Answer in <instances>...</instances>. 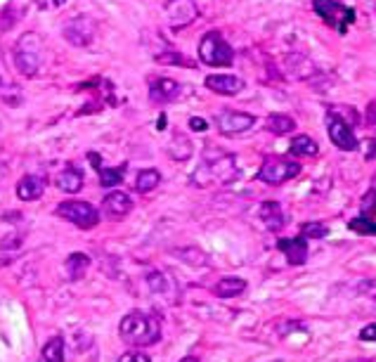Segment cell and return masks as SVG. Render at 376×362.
Wrapping results in <instances>:
<instances>
[{"instance_id":"cell-1","label":"cell","mask_w":376,"mask_h":362,"mask_svg":"<svg viewBox=\"0 0 376 362\" xmlns=\"http://www.w3.org/2000/svg\"><path fill=\"white\" fill-rule=\"evenodd\" d=\"M119 336L126 346H135V348L154 346L161 338V322L154 315L142 313V310H130L119 322Z\"/></svg>"},{"instance_id":"cell-2","label":"cell","mask_w":376,"mask_h":362,"mask_svg":"<svg viewBox=\"0 0 376 362\" xmlns=\"http://www.w3.org/2000/svg\"><path fill=\"white\" fill-rule=\"evenodd\" d=\"M239 178V166H237V159L232 154H221L216 159H204V164L194 171L192 180L194 185L206 187V185H228V182H234Z\"/></svg>"},{"instance_id":"cell-3","label":"cell","mask_w":376,"mask_h":362,"mask_svg":"<svg viewBox=\"0 0 376 362\" xmlns=\"http://www.w3.org/2000/svg\"><path fill=\"white\" fill-rule=\"evenodd\" d=\"M15 64L19 69V74H24L26 78L36 76L40 64H43V40H40L38 33H24L17 40Z\"/></svg>"},{"instance_id":"cell-4","label":"cell","mask_w":376,"mask_h":362,"mask_svg":"<svg viewBox=\"0 0 376 362\" xmlns=\"http://www.w3.org/2000/svg\"><path fill=\"white\" fill-rule=\"evenodd\" d=\"M199 60L206 67H230L234 62V50L221 31H208L199 40Z\"/></svg>"},{"instance_id":"cell-5","label":"cell","mask_w":376,"mask_h":362,"mask_svg":"<svg viewBox=\"0 0 376 362\" xmlns=\"http://www.w3.org/2000/svg\"><path fill=\"white\" fill-rule=\"evenodd\" d=\"M312 10H315V15L322 17L329 26L336 28L341 36H345V31H348L357 19L355 8H348V5L339 3V0H312Z\"/></svg>"},{"instance_id":"cell-6","label":"cell","mask_w":376,"mask_h":362,"mask_svg":"<svg viewBox=\"0 0 376 362\" xmlns=\"http://www.w3.org/2000/svg\"><path fill=\"white\" fill-rule=\"evenodd\" d=\"M55 214H57V218H62V221L71 223V225H76L80 230H92L100 225V211H97L92 204H88V201L67 199L57 206Z\"/></svg>"},{"instance_id":"cell-7","label":"cell","mask_w":376,"mask_h":362,"mask_svg":"<svg viewBox=\"0 0 376 362\" xmlns=\"http://www.w3.org/2000/svg\"><path fill=\"white\" fill-rule=\"evenodd\" d=\"M298 173H300L298 161H291L287 157H268L258 171V180L270 187H277L284 185L287 180H293Z\"/></svg>"},{"instance_id":"cell-8","label":"cell","mask_w":376,"mask_h":362,"mask_svg":"<svg viewBox=\"0 0 376 362\" xmlns=\"http://www.w3.org/2000/svg\"><path fill=\"white\" fill-rule=\"evenodd\" d=\"M327 133H329V140L334 142V147H339L341 152H355L360 147L357 142V135L355 130L350 128V123L345 121L341 114L336 112H327Z\"/></svg>"},{"instance_id":"cell-9","label":"cell","mask_w":376,"mask_h":362,"mask_svg":"<svg viewBox=\"0 0 376 362\" xmlns=\"http://www.w3.org/2000/svg\"><path fill=\"white\" fill-rule=\"evenodd\" d=\"M97 33V21L88 15L74 17L71 21L65 24V38L76 48H88Z\"/></svg>"},{"instance_id":"cell-10","label":"cell","mask_w":376,"mask_h":362,"mask_svg":"<svg viewBox=\"0 0 376 362\" xmlns=\"http://www.w3.org/2000/svg\"><path fill=\"white\" fill-rule=\"evenodd\" d=\"M216 123L223 135H241L256 126V117L246 112H234V109H223L221 114H216Z\"/></svg>"},{"instance_id":"cell-11","label":"cell","mask_w":376,"mask_h":362,"mask_svg":"<svg viewBox=\"0 0 376 362\" xmlns=\"http://www.w3.org/2000/svg\"><path fill=\"white\" fill-rule=\"evenodd\" d=\"M277 249L287 256L289 266H303L310 256L308 239H305L303 234H298V237H289V239H280L277 241Z\"/></svg>"},{"instance_id":"cell-12","label":"cell","mask_w":376,"mask_h":362,"mask_svg":"<svg viewBox=\"0 0 376 362\" xmlns=\"http://www.w3.org/2000/svg\"><path fill=\"white\" fill-rule=\"evenodd\" d=\"M204 85L211 93H218L225 97L239 95L241 90H244V80L239 76H232V74H211V76H206Z\"/></svg>"},{"instance_id":"cell-13","label":"cell","mask_w":376,"mask_h":362,"mask_svg":"<svg viewBox=\"0 0 376 362\" xmlns=\"http://www.w3.org/2000/svg\"><path fill=\"white\" fill-rule=\"evenodd\" d=\"M102 211H104V216L112 218V221H121V218H126L133 211L130 194L112 189V192L102 199Z\"/></svg>"},{"instance_id":"cell-14","label":"cell","mask_w":376,"mask_h":362,"mask_svg":"<svg viewBox=\"0 0 376 362\" xmlns=\"http://www.w3.org/2000/svg\"><path fill=\"white\" fill-rule=\"evenodd\" d=\"M180 93H182V85L173 78L161 76L149 83V97H152V102H156V105H169V102L176 100Z\"/></svg>"},{"instance_id":"cell-15","label":"cell","mask_w":376,"mask_h":362,"mask_svg":"<svg viewBox=\"0 0 376 362\" xmlns=\"http://www.w3.org/2000/svg\"><path fill=\"white\" fill-rule=\"evenodd\" d=\"M258 216L270 232H280V230L287 225V216L284 211H282L280 201H263L258 209Z\"/></svg>"},{"instance_id":"cell-16","label":"cell","mask_w":376,"mask_h":362,"mask_svg":"<svg viewBox=\"0 0 376 362\" xmlns=\"http://www.w3.org/2000/svg\"><path fill=\"white\" fill-rule=\"evenodd\" d=\"M166 10H169V17H171V24L173 26H187L189 21H194L196 17V8L192 0H171L169 5H166Z\"/></svg>"},{"instance_id":"cell-17","label":"cell","mask_w":376,"mask_h":362,"mask_svg":"<svg viewBox=\"0 0 376 362\" xmlns=\"http://www.w3.org/2000/svg\"><path fill=\"white\" fill-rule=\"evenodd\" d=\"M55 185L57 189H62L67 194H78L83 189V173H80V169H76V166H67L65 171L57 173Z\"/></svg>"},{"instance_id":"cell-18","label":"cell","mask_w":376,"mask_h":362,"mask_svg":"<svg viewBox=\"0 0 376 362\" xmlns=\"http://www.w3.org/2000/svg\"><path fill=\"white\" fill-rule=\"evenodd\" d=\"M45 192V180L40 175H24L17 182V197L22 201H38Z\"/></svg>"},{"instance_id":"cell-19","label":"cell","mask_w":376,"mask_h":362,"mask_svg":"<svg viewBox=\"0 0 376 362\" xmlns=\"http://www.w3.org/2000/svg\"><path fill=\"white\" fill-rule=\"evenodd\" d=\"M244 291H246V279L241 277H223L213 286V294L218 298H237L244 294Z\"/></svg>"},{"instance_id":"cell-20","label":"cell","mask_w":376,"mask_h":362,"mask_svg":"<svg viewBox=\"0 0 376 362\" xmlns=\"http://www.w3.org/2000/svg\"><path fill=\"white\" fill-rule=\"evenodd\" d=\"M65 336H52L45 341L43 350H40L38 362H65Z\"/></svg>"},{"instance_id":"cell-21","label":"cell","mask_w":376,"mask_h":362,"mask_svg":"<svg viewBox=\"0 0 376 362\" xmlns=\"http://www.w3.org/2000/svg\"><path fill=\"white\" fill-rule=\"evenodd\" d=\"M88 268H90V256H85V254H80V251H76V254H71L65 261V270H67V277L69 279H80L85 273H88Z\"/></svg>"},{"instance_id":"cell-22","label":"cell","mask_w":376,"mask_h":362,"mask_svg":"<svg viewBox=\"0 0 376 362\" xmlns=\"http://www.w3.org/2000/svg\"><path fill=\"white\" fill-rule=\"evenodd\" d=\"M265 128L275 135H289L296 130V121L289 117V114H270V117L265 119Z\"/></svg>"},{"instance_id":"cell-23","label":"cell","mask_w":376,"mask_h":362,"mask_svg":"<svg viewBox=\"0 0 376 362\" xmlns=\"http://www.w3.org/2000/svg\"><path fill=\"white\" fill-rule=\"evenodd\" d=\"M317 152H320V147H317V142L310 135H296L291 140V145H289L291 157H317Z\"/></svg>"},{"instance_id":"cell-24","label":"cell","mask_w":376,"mask_h":362,"mask_svg":"<svg viewBox=\"0 0 376 362\" xmlns=\"http://www.w3.org/2000/svg\"><path fill=\"white\" fill-rule=\"evenodd\" d=\"M161 182V173L156 169H142L140 173L135 175V182H133V187H135V192L140 194H147L152 192V189L159 187Z\"/></svg>"},{"instance_id":"cell-25","label":"cell","mask_w":376,"mask_h":362,"mask_svg":"<svg viewBox=\"0 0 376 362\" xmlns=\"http://www.w3.org/2000/svg\"><path fill=\"white\" fill-rule=\"evenodd\" d=\"M126 171H128V164H121L117 166V169H104V166H100L97 169V175H100V185L102 187H117L123 182V175Z\"/></svg>"},{"instance_id":"cell-26","label":"cell","mask_w":376,"mask_h":362,"mask_svg":"<svg viewBox=\"0 0 376 362\" xmlns=\"http://www.w3.org/2000/svg\"><path fill=\"white\" fill-rule=\"evenodd\" d=\"M348 227L352 230V232L364 234V237H369V234H376V221H374V218H369V216L352 218V221L348 223Z\"/></svg>"},{"instance_id":"cell-27","label":"cell","mask_w":376,"mask_h":362,"mask_svg":"<svg viewBox=\"0 0 376 362\" xmlns=\"http://www.w3.org/2000/svg\"><path fill=\"white\" fill-rule=\"evenodd\" d=\"M300 234H303L305 239H325L329 234V227L325 223H317V221L303 223V225H300Z\"/></svg>"},{"instance_id":"cell-28","label":"cell","mask_w":376,"mask_h":362,"mask_svg":"<svg viewBox=\"0 0 376 362\" xmlns=\"http://www.w3.org/2000/svg\"><path fill=\"white\" fill-rule=\"evenodd\" d=\"M159 62H166V64H178V67H187V69H194V62L185 55H178V53H166V55H159L156 57Z\"/></svg>"},{"instance_id":"cell-29","label":"cell","mask_w":376,"mask_h":362,"mask_svg":"<svg viewBox=\"0 0 376 362\" xmlns=\"http://www.w3.org/2000/svg\"><path fill=\"white\" fill-rule=\"evenodd\" d=\"M374 214H376V189H369L362 197V216L374 218Z\"/></svg>"},{"instance_id":"cell-30","label":"cell","mask_w":376,"mask_h":362,"mask_svg":"<svg viewBox=\"0 0 376 362\" xmlns=\"http://www.w3.org/2000/svg\"><path fill=\"white\" fill-rule=\"evenodd\" d=\"M22 246V237L19 234H8L5 239H0V249L8 251V249H19Z\"/></svg>"},{"instance_id":"cell-31","label":"cell","mask_w":376,"mask_h":362,"mask_svg":"<svg viewBox=\"0 0 376 362\" xmlns=\"http://www.w3.org/2000/svg\"><path fill=\"white\" fill-rule=\"evenodd\" d=\"M119 362H152L147 353H137V350H133V353H123L119 358Z\"/></svg>"},{"instance_id":"cell-32","label":"cell","mask_w":376,"mask_h":362,"mask_svg":"<svg viewBox=\"0 0 376 362\" xmlns=\"http://www.w3.org/2000/svg\"><path fill=\"white\" fill-rule=\"evenodd\" d=\"M357 338H360V341H374L376 343V322H372V325H367V327H362L360 334H357Z\"/></svg>"},{"instance_id":"cell-33","label":"cell","mask_w":376,"mask_h":362,"mask_svg":"<svg viewBox=\"0 0 376 362\" xmlns=\"http://www.w3.org/2000/svg\"><path fill=\"white\" fill-rule=\"evenodd\" d=\"M189 128L196 130V133H204V130L208 128V123H206V119H201V117H192V119H189Z\"/></svg>"},{"instance_id":"cell-34","label":"cell","mask_w":376,"mask_h":362,"mask_svg":"<svg viewBox=\"0 0 376 362\" xmlns=\"http://www.w3.org/2000/svg\"><path fill=\"white\" fill-rule=\"evenodd\" d=\"M364 121H367L369 126H376V100L367 105V112H364Z\"/></svg>"},{"instance_id":"cell-35","label":"cell","mask_w":376,"mask_h":362,"mask_svg":"<svg viewBox=\"0 0 376 362\" xmlns=\"http://www.w3.org/2000/svg\"><path fill=\"white\" fill-rule=\"evenodd\" d=\"M88 161H90L92 166H95V171L102 166V157H100V154H97V152H88Z\"/></svg>"},{"instance_id":"cell-36","label":"cell","mask_w":376,"mask_h":362,"mask_svg":"<svg viewBox=\"0 0 376 362\" xmlns=\"http://www.w3.org/2000/svg\"><path fill=\"white\" fill-rule=\"evenodd\" d=\"M376 157V140H369V152H367V159L372 161Z\"/></svg>"},{"instance_id":"cell-37","label":"cell","mask_w":376,"mask_h":362,"mask_svg":"<svg viewBox=\"0 0 376 362\" xmlns=\"http://www.w3.org/2000/svg\"><path fill=\"white\" fill-rule=\"evenodd\" d=\"M180 362H199V358H194V355H187V358H182Z\"/></svg>"},{"instance_id":"cell-38","label":"cell","mask_w":376,"mask_h":362,"mask_svg":"<svg viewBox=\"0 0 376 362\" xmlns=\"http://www.w3.org/2000/svg\"><path fill=\"white\" fill-rule=\"evenodd\" d=\"M164 126H166V114H161V117H159V128H164Z\"/></svg>"},{"instance_id":"cell-39","label":"cell","mask_w":376,"mask_h":362,"mask_svg":"<svg viewBox=\"0 0 376 362\" xmlns=\"http://www.w3.org/2000/svg\"><path fill=\"white\" fill-rule=\"evenodd\" d=\"M52 3H55V5H57V8H62V5H65V3H67V0H52Z\"/></svg>"}]
</instances>
